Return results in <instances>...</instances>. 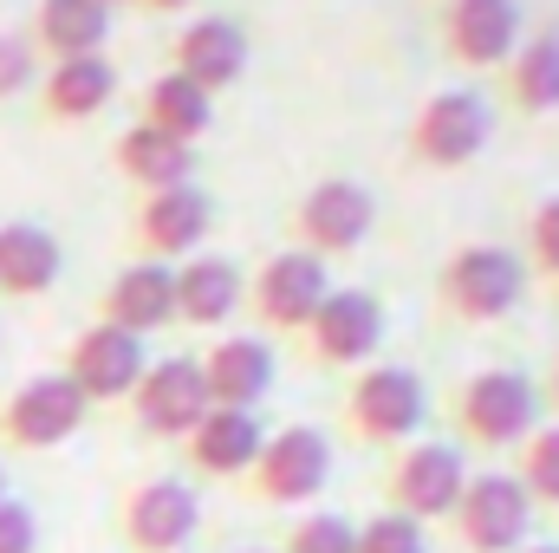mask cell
I'll return each mask as SVG.
<instances>
[{"mask_svg":"<svg viewBox=\"0 0 559 553\" xmlns=\"http://www.w3.org/2000/svg\"><path fill=\"white\" fill-rule=\"evenodd\" d=\"M248 59H254V46H248L241 20H228V13H202V20H189V26L176 33V46H169V72H182V79L202 85L209 98L228 92V85L248 72Z\"/></svg>","mask_w":559,"mask_h":553,"instance_id":"cell-18","label":"cell"},{"mask_svg":"<svg viewBox=\"0 0 559 553\" xmlns=\"http://www.w3.org/2000/svg\"><path fill=\"white\" fill-rule=\"evenodd\" d=\"M143 372H150L143 339L124 326H105V319H92L66 352V378L85 391V404H131Z\"/></svg>","mask_w":559,"mask_h":553,"instance_id":"cell-14","label":"cell"},{"mask_svg":"<svg viewBox=\"0 0 559 553\" xmlns=\"http://www.w3.org/2000/svg\"><path fill=\"white\" fill-rule=\"evenodd\" d=\"M215 411L209 404V385H202V365L195 358H150V372L138 378V391H131V416H138L143 436H156V443H182L202 416Z\"/></svg>","mask_w":559,"mask_h":553,"instance_id":"cell-16","label":"cell"},{"mask_svg":"<svg viewBox=\"0 0 559 553\" xmlns=\"http://www.w3.org/2000/svg\"><path fill=\"white\" fill-rule=\"evenodd\" d=\"M105 39H111L105 0H39V13H33V52H46V66L105 52Z\"/></svg>","mask_w":559,"mask_h":553,"instance_id":"cell-24","label":"cell"},{"mask_svg":"<svg viewBox=\"0 0 559 553\" xmlns=\"http://www.w3.org/2000/svg\"><path fill=\"white\" fill-rule=\"evenodd\" d=\"M261 449H267V423H261V411H222V404H215V411L182 436L189 469H195V475H209V482L254 475Z\"/></svg>","mask_w":559,"mask_h":553,"instance_id":"cell-19","label":"cell"},{"mask_svg":"<svg viewBox=\"0 0 559 553\" xmlns=\"http://www.w3.org/2000/svg\"><path fill=\"white\" fill-rule=\"evenodd\" d=\"M521 553H559V548H554V541H527Z\"/></svg>","mask_w":559,"mask_h":553,"instance_id":"cell-36","label":"cell"},{"mask_svg":"<svg viewBox=\"0 0 559 553\" xmlns=\"http://www.w3.org/2000/svg\"><path fill=\"white\" fill-rule=\"evenodd\" d=\"M241 553H280V548H241Z\"/></svg>","mask_w":559,"mask_h":553,"instance_id":"cell-39","label":"cell"},{"mask_svg":"<svg viewBox=\"0 0 559 553\" xmlns=\"http://www.w3.org/2000/svg\"><path fill=\"white\" fill-rule=\"evenodd\" d=\"M66 274V248L46 222H0V293L7 299H39Z\"/></svg>","mask_w":559,"mask_h":553,"instance_id":"cell-23","label":"cell"},{"mask_svg":"<svg viewBox=\"0 0 559 553\" xmlns=\"http://www.w3.org/2000/svg\"><path fill=\"white\" fill-rule=\"evenodd\" d=\"M195 365H202L209 404H222V411H261V398L274 391V372H280L267 332H222Z\"/></svg>","mask_w":559,"mask_h":553,"instance_id":"cell-17","label":"cell"},{"mask_svg":"<svg viewBox=\"0 0 559 553\" xmlns=\"http://www.w3.org/2000/svg\"><path fill=\"white\" fill-rule=\"evenodd\" d=\"M299 339H306L312 365L365 372V365H378V345H384V299L371 286H332Z\"/></svg>","mask_w":559,"mask_h":553,"instance_id":"cell-8","label":"cell"},{"mask_svg":"<svg viewBox=\"0 0 559 553\" xmlns=\"http://www.w3.org/2000/svg\"><path fill=\"white\" fill-rule=\"evenodd\" d=\"M248 306V274L228 261V255H189L176 268V319L195 326V332H222L235 313Z\"/></svg>","mask_w":559,"mask_h":553,"instance_id":"cell-20","label":"cell"},{"mask_svg":"<svg viewBox=\"0 0 559 553\" xmlns=\"http://www.w3.org/2000/svg\"><path fill=\"white\" fill-rule=\"evenodd\" d=\"M138 7H150V13H182V7H195V0H138Z\"/></svg>","mask_w":559,"mask_h":553,"instance_id":"cell-34","label":"cell"},{"mask_svg":"<svg viewBox=\"0 0 559 553\" xmlns=\"http://www.w3.org/2000/svg\"><path fill=\"white\" fill-rule=\"evenodd\" d=\"M111 163L138 183L143 196H150V189H182V183H195V143L169 138V131H156V125H143V118L118 138Z\"/></svg>","mask_w":559,"mask_h":553,"instance_id":"cell-25","label":"cell"},{"mask_svg":"<svg viewBox=\"0 0 559 553\" xmlns=\"http://www.w3.org/2000/svg\"><path fill=\"white\" fill-rule=\"evenodd\" d=\"M105 7H111V13H118V7H138V0H105Z\"/></svg>","mask_w":559,"mask_h":553,"instance_id":"cell-37","label":"cell"},{"mask_svg":"<svg viewBox=\"0 0 559 553\" xmlns=\"http://www.w3.org/2000/svg\"><path fill=\"white\" fill-rule=\"evenodd\" d=\"M488 138H495L488 98L475 85H449V92H436V98L417 105V118L404 131V150L423 169H462V163H475L488 150Z\"/></svg>","mask_w":559,"mask_h":553,"instance_id":"cell-4","label":"cell"},{"mask_svg":"<svg viewBox=\"0 0 559 553\" xmlns=\"http://www.w3.org/2000/svg\"><path fill=\"white\" fill-rule=\"evenodd\" d=\"M358 553H429V528L384 508V515L358 521Z\"/></svg>","mask_w":559,"mask_h":553,"instance_id":"cell-30","label":"cell"},{"mask_svg":"<svg viewBox=\"0 0 559 553\" xmlns=\"http://www.w3.org/2000/svg\"><path fill=\"white\" fill-rule=\"evenodd\" d=\"M527 274L559 286V196L534 202V215H527Z\"/></svg>","mask_w":559,"mask_h":553,"instance_id":"cell-31","label":"cell"},{"mask_svg":"<svg viewBox=\"0 0 559 553\" xmlns=\"http://www.w3.org/2000/svg\"><path fill=\"white\" fill-rule=\"evenodd\" d=\"M449 528L468 553H521L534 541V495L514 482V469H475Z\"/></svg>","mask_w":559,"mask_h":553,"instance_id":"cell-6","label":"cell"},{"mask_svg":"<svg viewBox=\"0 0 559 553\" xmlns=\"http://www.w3.org/2000/svg\"><path fill=\"white\" fill-rule=\"evenodd\" d=\"M429 423V391L411 365H365L345 385V430L358 443L378 449H404L417 443V430Z\"/></svg>","mask_w":559,"mask_h":553,"instance_id":"cell-3","label":"cell"},{"mask_svg":"<svg viewBox=\"0 0 559 553\" xmlns=\"http://www.w3.org/2000/svg\"><path fill=\"white\" fill-rule=\"evenodd\" d=\"M540 385L527 372H508V365H488L475 378L455 385L449 398V423L462 430V443L475 449H521L534 430H540Z\"/></svg>","mask_w":559,"mask_h":553,"instance_id":"cell-2","label":"cell"},{"mask_svg":"<svg viewBox=\"0 0 559 553\" xmlns=\"http://www.w3.org/2000/svg\"><path fill=\"white\" fill-rule=\"evenodd\" d=\"M0 553H39V515L26 502H0Z\"/></svg>","mask_w":559,"mask_h":553,"instance_id":"cell-33","label":"cell"},{"mask_svg":"<svg viewBox=\"0 0 559 553\" xmlns=\"http://www.w3.org/2000/svg\"><path fill=\"white\" fill-rule=\"evenodd\" d=\"M540 398H547V404L559 411V352H554V372H547V391H540Z\"/></svg>","mask_w":559,"mask_h":553,"instance_id":"cell-35","label":"cell"},{"mask_svg":"<svg viewBox=\"0 0 559 553\" xmlns=\"http://www.w3.org/2000/svg\"><path fill=\"white\" fill-rule=\"evenodd\" d=\"M143 125H156V131H169V138L195 143L209 125H215V98H209L202 85H189L182 72H156V79L143 85Z\"/></svg>","mask_w":559,"mask_h":553,"instance_id":"cell-27","label":"cell"},{"mask_svg":"<svg viewBox=\"0 0 559 553\" xmlns=\"http://www.w3.org/2000/svg\"><path fill=\"white\" fill-rule=\"evenodd\" d=\"M325 293H332V268L319 255H306V248L267 255L248 280V306H254L261 332H306Z\"/></svg>","mask_w":559,"mask_h":553,"instance_id":"cell-11","label":"cell"},{"mask_svg":"<svg viewBox=\"0 0 559 553\" xmlns=\"http://www.w3.org/2000/svg\"><path fill=\"white\" fill-rule=\"evenodd\" d=\"M209 228H215V202H209V189H195V183H182V189H150L138 202V215H131V235H138L143 261H163V268H182L189 255H202Z\"/></svg>","mask_w":559,"mask_h":553,"instance_id":"cell-15","label":"cell"},{"mask_svg":"<svg viewBox=\"0 0 559 553\" xmlns=\"http://www.w3.org/2000/svg\"><path fill=\"white\" fill-rule=\"evenodd\" d=\"M527 299V261L501 242H468L436 268V306L462 326H495Z\"/></svg>","mask_w":559,"mask_h":553,"instance_id":"cell-1","label":"cell"},{"mask_svg":"<svg viewBox=\"0 0 559 553\" xmlns=\"http://www.w3.org/2000/svg\"><path fill=\"white\" fill-rule=\"evenodd\" d=\"M514 482L534 495V508H559V423H540L514 449Z\"/></svg>","mask_w":559,"mask_h":553,"instance_id":"cell-28","label":"cell"},{"mask_svg":"<svg viewBox=\"0 0 559 553\" xmlns=\"http://www.w3.org/2000/svg\"><path fill=\"white\" fill-rule=\"evenodd\" d=\"M26 85H39V52H33V39L0 33V98H13Z\"/></svg>","mask_w":559,"mask_h":553,"instance_id":"cell-32","label":"cell"},{"mask_svg":"<svg viewBox=\"0 0 559 553\" xmlns=\"http://www.w3.org/2000/svg\"><path fill=\"white\" fill-rule=\"evenodd\" d=\"M254 495L267 508H306L325 482H332V443L325 430L312 423H286V430H267V449L254 462Z\"/></svg>","mask_w":559,"mask_h":553,"instance_id":"cell-12","label":"cell"},{"mask_svg":"<svg viewBox=\"0 0 559 553\" xmlns=\"http://www.w3.org/2000/svg\"><path fill=\"white\" fill-rule=\"evenodd\" d=\"M442 59L462 72H501L521 46V0H442Z\"/></svg>","mask_w":559,"mask_h":553,"instance_id":"cell-13","label":"cell"},{"mask_svg":"<svg viewBox=\"0 0 559 553\" xmlns=\"http://www.w3.org/2000/svg\"><path fill=\"white\" fill-rule=\"evenodd\" d=\"M98 319L105 326H124V332H163V326H176V268H163V261H131V268H118L111 286H105V299H98Z\"/></svg>","mask_w":559,"mask_h":553,"instance_id":"cell-21","label":"cell"},{"mask_svg":"<svg viewBox=\"0 0 559 553\" xmlns=\"http://www.w3.org/2000/svg\"><path fill=\"white\" fill-rule=\"evenodd\" d=\"M501 72H508V105L521 118H554L559 111V33H527Z\"/></svg>","mask_w":559,"mask_h":553,"instance_id":"cell-26","label":"cell"},{"mask_svg":"<svg viewBox=\"0 0 559 553\" xmlns=\"http://www.w3.org/2000/svg\"><path fill=\"white\" fill-rule=\"evenodd\" d=\"M118 534L131 553H189V541L202 534V495L176 475L131 482L118 502Z\"/></svg>","mask_w":559,"mask_h":553,"instance_id":"cell-9","label":"cell"},{"mask_svg":"<svg viewBox=\"0 0 559 553\" xmlns=\"http://www.w3.org/2000/svg\"><path fill=\"white\" fill-rule=\"evenodd\" d=\"M280 553H358V528L345 521V515H299L293 528H286V541Z\"/></svg>","mask_w":559,"mask_h":553,"instance_id":"cell-29","label":"cell"},{"mask_svg":"<svg viewBox=\"0 0 559 553\" xmlns=\"http://www.w3.org/2000/svg\"><path fill=\"white\" fill-rule=\"evenodd\" d=\"M85 416H92V404H85V391L66 372H39L20 391H7L0 443L7 449H59V443H72L85 430Z\"/></svg>","mask_w":559,"mask_h":553,"instance_id":"cell-10","label":"cell"},{"mask_svg":"<svg viewBox=\"0 0 559 553\" xmlns=\"http://www.w3.org/2000/svg\"><path fill=\"white\" fill-rule=\"evenodd\" d=\"M468 462H462V449L455 443H404L397 456H391V469H384V508L391 515H411V521H449L455 515V502H462V489H468Z\"/></svg>","mask_w":559,"mask_h":553,"instance_id":"cell-5","label":"cell"},{"mask_svg":"<svg viewBox=\"0 0 559 553\" xmlns=\"http://www.w3.org/2000/svg\"><path fill=\"white\" fill-rule=\"evenodd\" d=\"M0 502H7V469H0Z\"/></svg>","mask_w":559,"mask_h":553,"instance_id":"cell-38","label":"cell"},{"mask_svg":"<svg viewBox=\"0 0 559 553\" xmlns=\"http://www.w3.org/2000/svg\"><path fill=\"white\" fill-rule=\"evenodd\" d=\"M371 228H378V196H371L365 183H352V176H319V183L293 202V242H299L306 255H319V261L365 248Z\"/></svg>","mask_w":559,"mask_h":553,"instance_id":"cell-7","label":"cell"},{"mask_svg":"<svg viewBox=\"0 0 559 553\" xmlns=\"http://www.w3.org/2000/svg\"><path fill=\"white\" fill-rule=\"evenodd\" d=\"M118 98V66L105 52H85V59H52L39 72V111L52 125H85L98 118L105 105Z\"/></svg>","mask_w":559,"mask_h":553,"instance_id":"cell-22","label":"cell"}]
</instances>
